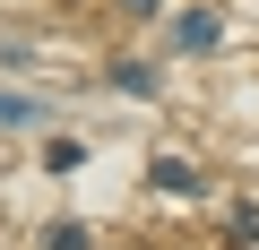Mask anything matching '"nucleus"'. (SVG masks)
I'll return each mask as SVG.
<instances>
[{"label": "nucleus", "mask_w": 259, "mask_h": 250, "mask_svg": "<svg viewBox=\"0 0 259 250\" xmlns=\"http://www.w3.org/2000/svg\"><path fill=\"white\" fill-rule=\"evenodd\" d=\"M173 43H182V52H216V43H225V18H216V9H182V18H173Z\"/></svg>", "instance_id": "obj_1"}, {"label": "nucleus", "mask_w": 259, "mask_h": 250, "mask_svg": "<svg viewBox=\"0 0 259 250\" xmlns=\"http://www.w3.org/2000/svg\"><path fill=\"white\" fill-rule=\"evenodd\" d=\"M147 181H156V190H173V198H199V164H182V156H156V164H147Z\"/></svg>", "instance_id": "obj_2"}, {"label": "nucleus", "mask_w": 259, "mask_h": 250, "mask_svg": "<svg viewBox=\"0 0 259 250\" xmlns=\"http://www.w3.org/2000/svg\"><path fill=\"white\" fill-rule=\"evenodd\" d=\"M112 86H121V95H156V86H164V78H156V69H147V61H112Z\"/></svg>", "instance_id": "obj_3"}, {"label": "nucleus", "mask_w": 259, "mask_h": 250, "mask_svg": "<svg viewBox=\"0 0 259 250\" xmlns=\"http://www.w3.org/2000/svg\"><path fill=\"white\" fill-rule=\"evenodd\" d=\"M0 121H44V104H35V95H9V86H0Z\"/></svg>", "instance_id": "obj_4"}, {"label": "nucleus", "mask_w": 259, "mask_h": 250, "mask_svg": "<svg viewBox=\"0 0 259 250\" xmlns=\"http://www.w3.org/2000/svg\"><path fill=\"white\" fill-rule=\"evenodd\" d=\"M44 250H95V241H87V224H52V233H44Z\"/></svg>", "instance_id": "obj_5"}, {"label": "nucleus", "mask_w": 259, "mask_h": 250, "mask_svg": "<svg viewBox=\"0 0 259 250\" xmlns=\"http://www.w3.org/2000/svg\"><path fill=\"white\" fill-rule=\"evenodd\" d=\"M121 9H130V18H156V0H121Z\"/></svg>", "instance_id": "obj_6"}]
</instances>
